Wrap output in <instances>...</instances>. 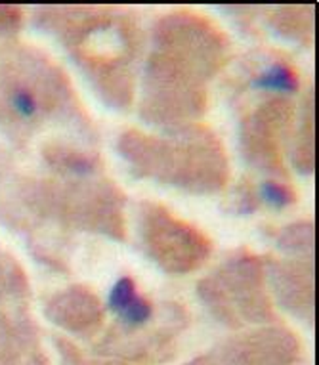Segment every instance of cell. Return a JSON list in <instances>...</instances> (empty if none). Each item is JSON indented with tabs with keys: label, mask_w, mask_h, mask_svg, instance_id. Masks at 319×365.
<instances>
[{
	"label": "cell",
	"mask_w": 319,
	"mask_h": 365,
	"mask_svg": "<svg viewBox=\"0 0 319 365\" xmlns=\"http://www.w3.org/2000/svg\"><path fill=\"white\" fill-rule=\"evenodd\" d=\"M21 14L16 8L0 6V50H4L18 35Z\"/></svg>",
	"instance_id": "19"
},
{
	"label": "cell",
	"mask_w": 319,
	"mask_h": 365,
	"mask_svg": "<svg viewBox=\"0 0 319 365\" xmlns=\"http://www.w3.org/2000/svg\"><path fill=\"white\" fill-rule=\"evenodd\" d=\"M60 350L66 358L67 365H132V364H122V361H100V359H90L85 358V354L80 352L75 344L67 341H60Z\"/></svg>",
	"instance_id": "20"
},
{
	"label": "cell",
	"mask_w": 319,
	"mask_h": 365,
	"mask_svg": "<svg viewBox=\"0 0 319 365\" xmlns=\"http://www.w3.org/2000/svg\"><path fill=\"white\" fill-rule=\"evenodd\" d=\"M300 86L296 67L287 58H273L266 61L253 77L249 78V88L271 92V96H287Z\"/></svg>",
	"instance_id": "12"
},
{
	"label": "cell",
	"mask_w": 319,
	"mask_h": 365,
	"mask_svg": "<svg viewBox=\"0 0 319 365\" xmlns=\"http://www.w3.org/2000/svg\"><path fill=\"white\" fill-rule=\"evenodd\" d=\"M27 291V279L18 262L10 255L0 251V300L21 297Z\"/></svg>",
	"instance_id": "17"
},
{
	"label": "cell",
	"mask_w": 319,
	"mask_h": 365,
	"mask_svg": "<svg viewBox=\"0 0 319 365\" xmlns=\"http://www.w3.org/2000/svg\"><path fill=\"white\" fill-rule=\"evenodd\" d=\"M43 24L60 38L105 106H132L145 38L132 14L108 6L48 8Z\"/></svg>",
	"instance_id": "2"
},
{
	"label": "cell",
	"mask_w": 319,
	"mask_h": 365,
	"mask_svg": "<svg viewBox=\"0 0 319 365\" xmlns=\"http://www.w3.org/2000/svg\"><path fill=\"white\" fill-rule=\"evenodd\" d=\"M313 258H264L268 289L279 304L298 319H313Z\"/></svg>",
	"instance_id": "9"
},
{
	"label": "cell",
	"mask_w": 319,
	"mask_h": 365,
	"mask_svg": "<svg viewBox=\"0 0 319 365\" xmlns=\"http://www.w3.org/2000/svg\"><path fill=\"white\" fill-rule=\"evenodd\" d=\"M293 165L300 174L310 176L315 167V128H313V94L308 92L300 108V123L293 148Z\"/></svg>",
	"instance_id": "14"
},
{
	"label": "cell",
	"mask_w": 319,
	"mask_h": 365,
	"mask_svg": "<svg viewBox=\"0 0 319 365\" xmlns=\"http://www.w3.org/2000/svg\"><path fill=\"white\" fill-rule=\"evenodd\" d=\"M117 151L136 178L155 180L193 195L222 192L229 180L222 140L203 123L163 136L132 128L122 132Z\"/></svg>",
	"instance_id": "4"
},
{
	"label": "cell",
	"mask_w": 319,
	"mask_h": 365,
	"mask_svg": "<svg viewBox=\"0 0 319 365\" xmlns=\"http://www.w3.org/2000/svg\"><path fill=\"white\" fill-rule=\"evenodd\" d=\"M296 103L287 96H268L239 120L243 159L273 178L287 180L285 145L296 119Z\"/></svg>",
	"instance_id": "7"
},
{
	"label": "cell",
	"mask_w": 319,
	"mask_h": 365,
	"mask_svg": "<svg viewBox=\"0 0 319 365\" xmlns=\"http://www.w3.org/2000/svg\"><path fill=\"white\" fill-rule=\"evenodd\" d=\"M277 247L289 257L313 258V224L310 220H300L281 226L273 232Z\"/></svg>",
	"instance_id": "15"
},
{
	"label": "cell",
	"mask_w": 319,
	"mask_h": 365,
	"mask_svg": "<svg viewBox=\"0 0 319 365\" xmlns=\"http://www.w3.org/2000/svg\"><path fill=\"white\" fill-rule=\"evenodd\" d=\"M186 365H304L298 336L281 325L243 331Z\"/></svg>",
	"instance_id": "8"
},
{
	"label": "cell",
	"mask_w": 319,
	"mask_h": 365,
	"mask_svg": "<svg viewBox=\"0 0 319 365\" xmlns=\"http://www.w3.org/2000/svg\"><path fill=\"white\" fill-rule=\"evenodd\" d=\"M58 125L77 128L85 140H96L71 78L50 56L35 48L4 56L0 60V132L16 144H27Z\"/></svg>",
	"instance_id": "3"
},
{
	"label": "cell",
	"mask_w": 319,
	"mask_h": 365,
	"mask_svg": "<svg viewBox=\"0 0 319 365\" xmlns=\"http://www.w3.org/2000/svg\"><path fill=\"white\" fill-rule=\"evenodd\" d=\"M199 299L228 327L271 324L276 312L266 279L264 258L239 249L197 283Z\"/></svg>",
	"instance_id": "5"
},
{
	"label": "cell",
	"mask_w": 319,
	"mask_h": 365,
	"mask_svg": "<svg viewBox=\"0 0 319 365\" xmlns=\"http://www.w3.org/2000/svg\"><path fill=\"white\" fill-rule=\"evenodd\" d=\"M138 232L145 255L167 274H192L212 252L211 237L203 230L159 203H140Z\"/></svg>",
	"instance_id": "6"
},
{
	"label": "cell",
	"mask_w": 319,
	"mask_h": 365,
	"mask_svg": "<svg viewBox=\"0 0 319 365\" xmlns=\"http://www.w3.org/2000/svg\"><path fill=\"white\" fill-rule=\"evenodd\" d=\"M273 29L293 42L310 46L313 41V8L287 6L268 16Z\"/></svg>",
	"instance_id": "13"
},
{
	"label": "cell",
	"mask_w": 319,
	"mask_h": 365,
	"mask_svg": "<svg viewBox=\"0 0 319 365\" xmlns=\"http://www.w3.org/2000/svg\"><path fill=\"white\" fill-rule=\"evenodd\" d=\"M256 193H258L260 203L270 205L271 209H285V207H291V205L296 203V190L291 186L289 180H279V178H268L264 180L258 187H256Z\"/></svg>",
	"instance_id": "16"
},
{
	"label": "cell",
	"mask_w": 319,
	"mask_h": 365,
	"mask_svg": "<svg viewBox=\"0 0 319 365\" xmlns=\"http://www.w3.org/2000/svg\"><path fill=\"white\" fill-rule=\"evenodd\" d=\"M46 316L69 333L94 335L102 329L105 310L102 300L98 299L92 289L85 285H71L50 299Z\"/></svg>",
	"instance_id": "10"
},
{
	"label": "cell",
	"mask_w": 319,
	"mask_h": 365,
	"mask_svg": "<svg viewBox=\"0 0 319 365\" xmlns=\"http://www.w3.org/2000/svg\"><path fill=\"white\" fill-rule=\"evenodd\" d=\"M151 38L140 117L167 132L197 125L209 106V83L231 58L229 36L203 14L172 10L157 19Z\"/></svg>",
	"instance_id": "1"
},
{
	"label": "cell",
	"mask_w": 319,
	"mask_h": 365,
	"mask_svg": "<svg viewBox=\"0 0 319 365\" xmlns=\"http://www.w3.org/2000/svg\"><path fill=\"white\" fill-rule=\"evenodd\" d=\"M43 157L63 178H94L100 176L103 161L94 150H83L63 142H52L43 148Z\"/></svg>",
	"instance_id": "11"
},
{
	"label": "cell",
	"mask_w": 319,
	"mask_h": 365,
	"mask_svg": "<svg viewBox=\"0 0 319 365\" xmlns=\"http://www.w3.org/2000/svg\"><path fill=\"white\" fill-rule=\"evenodd\" d=\"M260 199L256 193V186L249 180H243L241 184L235 190L234 197H231V209L239 215H249L258 209Z\"/></svg>",
	"instance_id": "18"
}]
</instances>
